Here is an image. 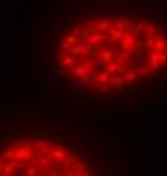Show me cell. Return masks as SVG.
Wrapping results in <instances>:
<instances>
[{
    "label": "cell",
    "instance_id": "15",
    "mask_svg": "<svg viewBox=\"0 0 167 176\" xmlns=\"http://www.w3.org/2000/svg\"><path fill=\"white\" fill-rule=\"evenodd\" d=\"M67 42H69V44H74V42H76V36H69V37H67Z\"/></svg>",
    "mask_w": 167,
    "mask_h": 176
},
{
    "label": "cell",
    "instance_id": "14",
    "mask_svg": "<svg viewBox=\"0 0 167 176\" xmlns=\"http://www.w3.org/2000/svg\"><path fill=\"white\" fill-rule=\"evenodd\" d=\"M74 63H76L74 56H67V58H64V61H63V64H74Z\"/></svg>",
    "mask_w": 167,
    "mask_h": 176
},
{
    "label": "cell",
    "instance_id": "5",
    "mask_svg": "<svg viewBox=\"0 0 167 176\" xmlns=\"http://www.w3.org/2000/svg\"><path fill=\"white\" fill-rule=\"evenodd\" d=\"M61 139L66 142V144H69L71 147H73V146H74V142L78 141V137H76L74 134H63V135H61Z\"/></svg>",
    "mask_w": 167,
    "mask_h": 176
},
{
    "label": "cell",
    "instance_id": "4",
    "mask_svg": "<svg viewBox=\"0 0 167 176\" xmlns=\"http://www.w3.org/2000/svg\"><path fill=\"white\" fill-rule=\"evenodd\" d=\"M51 157L54 161H63L66 157V151L64 149H59V147H56V149L51 151Z\"/></svg>",
    "mask_w": 167,
    "mask_h": 176
},
{
    "label": "cell",
    "instance_id": "12",
    "mask_svg": "<svg viewBox=\"0 0 167 176\" xmlns=\"http://www.w3.org/2000/svg\"><path fill=\"white\" fill-rule=\"evenodd\" d=\"M14 168H15V170H24V168H27V163L24 159H17L15 163H14Z\"/></svg>",
    "mask_w": 167,
    "mask_h": 176
},
{
    "label": "cell",
    "instance_id": "8",
    "mask_svg": "<svg viewBox=\"0 0 167 176\" xmlns=\"http://www.w3.org/2000/svg\"><path fill=\"white\" fill-rule=\"evenodd\" d=\"M67 5L73 7V9H83V7H84V0H69Z\"/></svg>",
    "mask_w": 167,
    "mask_h": 176
},
{
    "label": "cell",
    "instance_id": "6",
    "mask_svg": "<svg viewBox=\"0 0 167 176\" xmlns=\"http://www.w3.org/2000/svg\"><path fill=\"white\" fill-rule=\"evenodd\" d=\"M73 151L74 152H84L86 151V142H81V141H76L73 146Z\"/></svg>",
    "mask_w": 167,
    "mask_h": 176
},
{
    "label": "cell",
    "instance_id": "2",
    "mask_svg": "<svg viewBox=\"0 0 167 176\" xmlns=\"http://www.w3.org/2000/svg\"><path fill=\"white\" fill-rule=\"evenodd\" d=\"M86 66H88V70H90L93 75H96V73H100V71L105 70V61L100 59V58H96V59L91 58V59L86 63Z\"/></svg>",
    "mask_w": 167,
    "mask_h": 176
},
{
    "label": "cell",
    "instance_id": "11",
    "mask_svg": "<svg viewBox=\"0 0 167 176\" xmlns=\"http://www.w3.org/2000/svg\"><path fill=\"white\" fill-rule=\"evenodd\" d=\"M14 170H15V168H14V164H3L2 173H3V174H12Z\"/></svg>",
    "mask_w": 167,
    "mask_h": 176
},
{
    "label": "cell",
    "instance_id": "1",
    "mask_svg": "<svg viewBox=\"0 0 167 176\" xmlns=\"http://www.w3.org/2000/svg\"><path fill=\"white\" fill-rule=\"evenodd\" d=\"M34 154H35V151H32L29 146H19L14 151V157H15V159H24V161L32 159Z\"/></svg>",
    "mask_w": 167,
    "mask_h": 176
},
{
    "label": "cell",
    "instance_id": "13",
    "mask_svg": "<svg viewBox=\"0 0 167 176\" xmlns=\"http://www.w3.org/2000/svg\"><path fill=\"white\" fill-rule=\"evenodd\" d=\"M37 171H39V166H35V164H34V166H29V168H27L26 174H35Z\"/></svg>",
    "mask_w": 167,
    "mask_h": 176
},
{
    "label": "cell",
    "instance_id": "16",
    "mask_svg": "<svg viewBox=\"0 0 167 176\" xmlns=\"http://www.w3.org/2000/svg\"><path fill=\"white\" fill-rule=\"evenodd\" d=\"M61 48H63V49H66V51H67V49H69V42H67V41L61 42Z\"/></svg>",
    "mask_w": 167,
    "mask_h": 176
},
{
    "label": "cell",
    "instance_id": "17",
    "mask_svg": "<svg viewBox=\"0 0 167 176\" xmlns=\"http://www.w3.org/2000/svg\"><path fill=\"white\" fill-rule=\"evenodd\" d=\"M81 174H83V176H88V174H91V171L88 170V168H84V170L81 171Z\"/></svg>",
    "mask_w": 167,
    "mask_h": 176
},
{
    "label": "cell",
    "instance_id": "3",
    "mask_svg": "<svg viewBox=\"0 0 167 176\" xmlns=\"http://www.w3.org/2000/svg\"><path fill=\"white\" fill-rule=\"evenodd\" d=\"M84 73H90L88 66H84V64H81V66H73V68H71V76H74V78L83 76Z\"/></svg>",
    "mask_w": 167,
    "mask_h": 176
},
{
    "label": "cell",
    "instance_id": "7",
    "mask_svg": "<svg viewBox=\"0 0 167 176\" xmlns=\"http://www.w3.org/2000/svg\"><path fill=\"white\" fill-rule=\"evenodd\" d=\"M34 147H35V151H37V149H44V147H49V141H47V139H37V141L34 142Z\"/></svg>",
    "mask_w": 167,
    "mask_h": 176
},
{
    "label": "cell",
    "instance_id": "10",
    "mask_svg": "<svg viewBox=\"0 0 167 176\" xmlns=\"http://www.w3.org/2000/svg\"><path fill=\"white\" fill-rule=\"evenodd\" d=\"M83 135L86 137V141H90V139L95 137V132L91 131V127H84V129H83Z\"/></svg>",
    "mask_w": 167,
    "mask_h": 176
},
{
    "label": "cell",
    "instance_id": "9",
    "mask_svg": "<svg viewBox=\"0 0 167 176\" xmlns=\"http://www.w3.org/2000/svg\"><path fill=\"white\" fill-rule=\"evenodd\" d=\"M39 170H44V168H49V161L46 159L44 156H39V163H37Z\"/></svg>",
    "mask_w": 167,
    "mask_h": 176
},
{
    "label": "cell",
    "instance_id": "18",
    "mask_svg": "<svg viewBox=\"0 0 167 176\" xmlns=\"http://www.w3.org/2000/svg\"><path fill=\"white\" fill-rule=\"evenodd\" d=\"M79 34H81V31L78 29V27H76V29H73V36H76V37H78V36H79Z\"/></svg>",
    "mask_w": 167,
    "mask_h": 176
}]
</instances>
